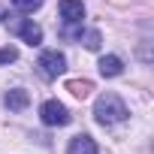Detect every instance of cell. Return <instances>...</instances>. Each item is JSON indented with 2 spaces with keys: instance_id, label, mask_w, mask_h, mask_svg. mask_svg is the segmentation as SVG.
<instances>
[{
  "instance_id": "6da1fadb",
  "label": "cell",
  "mask_w": 154,
  "mask_h": 154,
  "mask_svg": "<svg viewBox=\"0 0 154 154\" xmlns=\"http://www.w3.org/2000/svg\"><path fill=\"white\" fill-rule=\"evenodd\" d=\"M94 115H97L100 124L112 127V124H121L130 112H127V106H124V100H121L118 94H103V97H97V103H94Z\"/></svg>"
},
{
  "instance_id": "7a4b0ae2",
  "label": "cell",
  "mask_w": 154,
  "mask_h": 154,
  "mask_svg": "<svg viewBox=\"0 0 154 154\" xmlns=\"http://www.w3.org/2000/svg\"><path fill=\"white\" fill-rule=\"evenodd\" d=\"M36 66H39V72L45 75V79H57V75L66 69V57H63L57 48H48V51H42V54H39Z\"/></svg>"
},
{
  "instance_id": "3957f363",
  "label": "cell",
  "mask_w": 154,
  "mask_h": 154,
  "mask_svg": "<svg viewBox=\"0 0 154 154\" xmlns=\"http://www.w3.org/2000/svg\"><path fill=\"white\" fill-rule=\"evenodd\" d=\"M39 118L48 127H63V124H69V109L63 103H57V100H45L39 106Z\"/></svg>"
},
{
  "instance_id": "277c9868",
  "label": "cell",
  "mask_w": 154,
  "mask_h": 154,
  "mask_svg": "<svg viewBox=\"0 0 154 154\" xmlns=\"http://www.w3.org/2000/svg\"><path fill=\"white\" fill-rule=\"evenodd\" d=\"M9 30H12V33H18L27 45H39V42H42V27H39V24H33L30 18L12 21V24H9Z\"/></svg>"
},
{
  "instance_id": "5b68a950",
  "label": "cell",
  "mask_w": 154,
  "mask_h": 154,
  "mask_svg": "<svg viewBox=\"0 0 154 154\" xmlns=\"http://www.w3.org/2000/svg\"><path fill=\"white\" fill-rule=\"evenodd\" d=\"M60 18L66 24H82L85 18V3L82 0H60Z\"/></svg>"
},
{
  "instance_id": "8992f818",
  "label": "cell",
  "mask_w": 154,
  "mask_h": 154,
  "mask_svg": "<svg viewBox=\"0 0 154 154\" xmlns=\"http://www.w3.org/2000/svg\"><path fill=\"white\" fill-rule=\"evenodd\" d=\"M66 154H97V142H94L91 136H85V133H82V136H72Z\"/></svg>"
},
{
  "instance_id": "52a82bcc",
  "label": "cell",
  "mask_w": 154,
  "mask_h": 154,
  "mask_svg": "<svg viewBox=\"0 0 154 154\" xmlns=\"http://www.w3.org/2000/svg\"><path fill=\"white\" fill-rule=\"evenodd\" d=\"M3 103H6L12 112H21V109H27V103H30V94H27L24 88H12V91H6Z\"/></svg>"
},
{
  "instance_id": "ba28073f",
  "label": "cell",
  "mask_w": 154,
  "mask_h": 154,
  "mask_svg": "<svg viewBox=\"0 0 154 154\" xmlns=\"http://www.w3.org/2000/svg\"><path fill=\"white\" fill-rule=\"evenodd\" d=\"M100 72L106 75V79L121 75V72H124V60H121L118 54H106V57H100Z\"/></svg>"
},
{
  "instance_id": "9c48e42d",
  "label": "cell",
  "mask_w": 154,
  "mask_h": 154,
  "mask_svg": "<svg viewBox=\"0 0 154 154\" xmlns=\"http://www.w3.org/2000/svg\"><path fill=\"white\" fill-rule=\"evenodd\" d=\"M69 36H75L79 42H85V48H91V51H97V48H100V42H103L100 30H79V33H69Z\"/></svg>"
},
{
  "instance_id": "30bf717a",
  "label": "cell",
  "mask_w": 154,
  "mask_h": 154,
  "mask_svg": "<svg viewBox=\"0 0 154 154\" xmlns=\"http://www.w3.org/2000/svg\"><path fill=\"white\" fill-rule=\"evenodd\" d=\"M66 88H69L75 97H88V94H91V82H88V79H82V82L72 79V82H66Z\"/></svg>"
},
{
  "instance_id": "8fae6325",
  "label": "cell",
  "mask_w": 154,
  "mask_h": 154,
  "mask_svg": "<svg viewBox=\"0 0 154 154\" xmlns=\"http://www.w3.org/2000/svg\"><path fill=\"white\" fill-rule=\"evenodd\" d=\"M12 6H15L18 12H33V9L42 6V0H12Z\"/></svg>"
},
{
  "instance_id": "7c38bea8",
  "label": "cell",
  "mask_w": 154,
  "mask_h": 154,
  "mask_svg": "<svg viewBox=\"0 0 154 154\" xmlns=\"http://www.w3.org/2000/svg\"><path fill=\"white\" fill-rule=\"evenodd\" d=\"M15 57H18V48H12V45L0 48V66H3V63H12Z\"/></svg>"
}]
</instances>
